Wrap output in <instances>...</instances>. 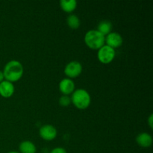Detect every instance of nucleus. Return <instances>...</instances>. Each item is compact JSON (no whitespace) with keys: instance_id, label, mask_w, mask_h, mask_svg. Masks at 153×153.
Here are the masks:
<instances>
[{"instance_id":"4468645a","label":"nucleus","mask_w":153,"mask_h":153,"mask_svg":"<svg viewBox=\"0 0 153 153\" xmlns=\"http://www.w3.org/2000/svg\"><path fill=\"white\" fill-rule=\"evenodd\" d=\"M67 24L72 29H77L81 25V21L79 16L76 14H70L67 18Z\"/></svg>"},{"instance_id":"7ed1b4c3","label":"nucleus","mask_w":153,"mask_h":153,"mask_svg":"<svg viewBox=\"0 0 153 153\" xmlns=\"http://www.w3.org/2000/svg\"><path fill=\"white\" fill-rule=\"evenodd\" d=\"M85 43L90 49L98 50L105 44V36L97 31L91 29L87 31L85 34Z\"/></svg>"},{"instance_id":"423d86ee","label":"nucleus","mask_w":153,"mask_h":153,"mask_svg":"<svg viewBox=\"0 0 153 153\" xmlns=\"http://www.w3.org/2000/svg\"><path fill=\"white\" fill-rule=\"evenodd\" d=\"M39 134L43 140L51 141L56 138L58 131L54 126L51 124H46L42 126L39 129Z\"/></svg>"},{"instance_id":"1a4fd4ad","label":"nucleus","mask_w":153,"mask_h":153,"mask_svg":"<svg viewBox=\"0 0 153 153\" xmlns=\"http://www.w3.org/2000/svg\"><path fill=\"white\" fill-rule=\"evenodd\" d=\"M15 91V87L12 82L4 80L0 83V96L4 98H10Z\"/></svg>"},{"instance_id":"9b49d317","label":"nucleus","mask_w":153,"mask_h":153,"mask_svg":"<svg viewBox=\"0 0 153 153\" xmlns=\"http://www.w3.org/2000/svg\"><path fill=\"white\" fill-rule=\"evenodd\" d=\"M19 153H36L37 147L33 142L30 140H24L19 145Z\"/></svg>"},{"instance_id":"f257e3e1","label":"nucleus","mask_w":153,"mask_h":153,"mask_svg":"<svg viewBox=\"0 0 153 153\" xmlns=\"http://www.w3.org/2000/svg\"><path fill=\"white\" fill-rule=\"evenodd\" d=\"M4 80L10 82L19 81L23 76L24 68L22 63L16 60H11L8 61L3 69Z\"/></svg>"},{"instance_id":"f8f14e48","label":"nucleus","mask_w":153,"mask_h":153,"mask_svg":"<svg viewBox=\"0 0 153 153\" xmlns=\"http://www.w3.org/2000/svg\"><path fill=\"white\" fill-rule=\"evenodd\" d=\"M60 7L66 13H70L74 11L77 7L76 0H61Z\"/></svg>"},{"instance_id":"20e7f679","label":"nucleus","mask_w":153,"mask_h":153,"mask_svg":"<svg viewBox=\"0 0 153 153\" xmlns=\"http://www.w3.org/2000/svg\"><path fill=\"white\" fill-rule=\"evenodd\" d=\"M116 56V51L111 46L105 44L97 52V58L101 63L105 64H110Z\"/></svg>"},{"instance_id":"dca6fc26","label":"nucleus","mask_w":153,"mask_h":153,"mask_svg":"<svg viewBox=\"0 0 153 153\" xmlns=\"http://www.w3.org/2000/svg\"><path fill=\"white\" fill-rule=\"evenodd\" d=\"M49 153H67L66 149L63 147H55L52 149Z\"/></svg>"},{"instance_id":"f03ea898","label":"nucleus","mask_w":153,"mask_h":153,"mask_svg":"<svg viewBox=\"0 0 153 153\" xmlns=\"http://www.w3.org/2000/svg\"><path fill=\"white\" fill-rule=\"evenodd\" d=\"M71 103L78 109L85 110L90 106L91 102V97L88 91L83 88L76 89L71 94Z\"/></svg>"},{"instance_id":"2eb2a0df","label":"nucleus","mask_w":153,"mask_h":153,"mask_svg":"<svg viewBox=\"0 0 153 153\" xmlns=\"http://www.w3.org/2000/svg\"><path fill=\"white\" fill-rule=\"evenodd\" d=\"M58 103L62 107H67V106H69L71 104V99H70V97L67 95H62L59 98Z\"/></svg>"},{"instance_id":"9d476101","label":"nucleus","mask_w":153,"mask_h":153,"mask_svg":"<svg viewBox=\"0 0 153 153\" xmlns=\"http://www.w3.org/2000/svg\"><path fill=\"white\" fill-rule=\"evenodd\" d=\"M136 142L141 147L148 148L152 146V137L149 133L141 132L136 137Z\"/></svg>"},{"instance_id":"0eeeda50","label":"nucleus","mask_w":153,"mask_h":153,"mask_svg":"<svg viewBox=\"0 0 153 153\" xmlns=\"http://www.w3.org/2000/svg\"><path fill=\"white\" fill-rule=\"evenodd\" d=\"M123 43V38L120 34L116 31H111L105 36V44L113 49L120 47Z\"/></svg>"},{"instance_id":"6e6552de","label":"nucleus","mask_w":153,"mask_h":153,"mask_svg":"<svg viewBox=\"0 0 153 153\" xmlns=\"http://www.w3.org/2000/svg\"><path fill=\"white\" fill-rule=\"evenodd\" d=\"M59 90L63 95L69 96L73 94V91L76 90V85L73 79L65 78L60 82Z\"/></svg>"},{"instance_id":"a211bd4d","label":"nucleus","mask_w":153,"mask_h":153,"mask_svg":"<svg viewBox=\"0 0 153 153\" xmlns=\"http://www.w3.org/2000/svg\"><path fill=\"white\" fill-rule=\"evenodd\" d=\"M4 80V74H3V72L1 71V70H0V83Z\"/></svg>"},{"instance_id":"f3484780","label":"nucleus","mask_w":153,"mask_h":153,"mask_svg":"<svg viewBox=\"0 0 153 153\" xmlns=\"http://www.w3.org/2000/svg\"><path fill=\"white\" fill-rule=\"evenodd\" d=\"M147 122H148V124H149V127H150L151 129H152L153 128V114H151L149 115V117H148Z\"/></svg>"},{"instance_id":"6ab92c4d","label":"nucleus","mask_w":153,"mask_h":153,"mask_svg":"<svg viewBox=\"0 0 153 153\" xmlns=\"http://www.w3.org/2000/svg\"><path fill=\"white\" fill-rule=\"evenodd\" d=\"M7 153H19V152H16V151H10V152H8Z\"/></svg>"},{"instance_id":"39448f33","label":"nucleus","mask_w":153,"mask_h":153,"mask_svg":"<svg viewBox=\"0 0 153 153\" xmlns=\"http://www.w3.org/2000/svg\"><path fill=\"white\" fill-rule=\"evenodd\" d=\"M82 65L79 61H72L69 62L64 67V74L69 78V79H75L79 76L82 73Z\"/></svg>"},{"instance_id":"ddd939ff","label":"nucleus","mask_w":153,"mask_h":153,"mask_svg":"<svg viewBox=\"0 0 153 153\" xmlns=\"http://www.w3.org/2000/svg\"><path fill=\"white\" fill-rule=\"evenodd\" d=\"M97 31H100L103 35L106 36L111 32L112 23L108 20H102L97 25Z\"/></svg>"}]
</instances>
